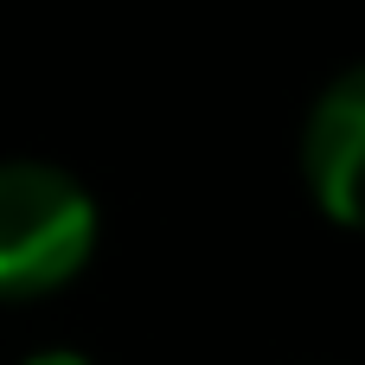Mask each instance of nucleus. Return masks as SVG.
Returning <instances> with one entry per match:
<instances>
[{
	"label": "nucleus",
	"instance_id": "f257e3e1",
	"mask_svg": "<svg viewBox=\"0 0 365 365\" xmlns=\"http://www.w3.org/2000/svg\"><path fill=\"white\" fill-rule=\"evenodd\" d=\"M96 250L90 192L45 160H0V302L64 289Z\"/></svg>",
	"mask_w": 365,
	"mask_h": 365
},
{
	"label": "nucleus",
	"instance_id": "f03ea898",
	"mask_svg": "<svg viewBox=\"0 0 365 365\" xmlns=\"http://www.w3.org/2000/svg\"><path fill=\"white\" fill-rule=\"evenodd\" d=\"M302 180L327 218L365 231V64L340 71L314 96L302 128Z\"/></svg>",
	"mask_w": 365,
	"mask_h": 365
},
{
	"label": "nucleus",
	"instance_id": "7ed1b4c3",
	"mask_svg": "<svg viewBox=\"0 0 365 365\" xmlns=\"http://www.w3.org/2000/svg\"><path fill=\"white\" fill-rule=\"evenodd\" d=\"M38 365H83V359H77V353H45Z\"/></svg>",
	"mask_w": 365,
	"mask_h": 365
}]
</instances>
